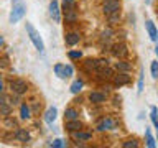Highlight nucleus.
I'll list each match as a JSON object with an SVG mask.
<instances>
[{
	"label": "nucleus",
	"instance_id": "7ed1b4c3",
	"mask_svg": "<svg viewBox=\"0 0 158 148\" xmlns=\"http://www.w3.org/2000/svg\"><path fill=\"white\" fill-rule=\"evenodd\" d=\"M102 8H104V13L106 15H112L120 10V2L118 0H104Z\"/></svg>",
	"mask_w": 158,
	"mask_h": 148
},
{
	"label": "nucleus",
	"instance_id": "4be33fe9",
	"mask_svg": "<svg viewBox=\"0 0 158 148\" xmlns=\"http://www.w3.org/2000/svg\"><path fill=\"white\" fill-rule=\"evenodd\" d=\"M20 110H22V118H30V109L27 104H23L22 107H20Z\"/></svg>",
	"mask_w": 158,
	"mask_h": 148
},
{
	"label": "nucleus",
	"instance_id": "4468645a",
	"mask_svg": "<svg viewBox=\"0 0 158 148\" xmlns=\"http://www.w3.org/2000/svg\"><path fill=\"white\" fill-rule=\"evenodd\" d=\"M81 127H82V125H81V122H79L77 118H76V120H68V122H66V128H68L69 132H76V130H79Z\"/></svg>",
	"mask_w": 158,
	"mask_h": 148
},
{
	"label": "nucleus",
	"instance_id": "c756f323",
	"mask_svg": "<svg viewBox=\"0 0 158 148\" xmlns=\"http://www.w3.org/2000/svg\"><path fill=\"white\" fill-rule=\"evenodd\" d=\"M5 123H7V125H8V127H12V125H15V120H10V118H8V120H7V122H5Z\"/></svg>",
	"mask_w": 158,
	"mask_h": 148
},
{
	"label": "nucleus",
	"instance_id": "a878e982",
	"mask_svg": "<svg viewBox=\"0 0 158 148\" xmlns=\"http://www.w3.org/2000/svg\"><path fill=\"white\" fill-rule=\"evenodd\" d=\"M64 72H66V77H71V76H73L74 69H73L71 64H64Z\"/></svg>",
	"mask_w": 158,
	"mask_h": 148
},
{
	"label": "nucleus",
	"instance_id": "f257e3e1",
	"mask_svg": "<svg viewBox=\"0 0 158 148\" xmlns=\"http://www.w3.org/2000/svg\"><path fill=\"white\" fill-rule=\"evenodd\" d=\"M27 12V3L23 0H12V12H10V23H18Z\"/></svg>",
	"mask_w": 158,
	"mask_h": 148
},
{
	"label": "nucleus",
	"instance_id": "c85d7f7f",
	"mask_svg": "<svg viewBox=\"0 0 158 148\" xmlns=\"http://www.w3.org/2000/svg\"><path fill=\"white\" fill-rule=\"evenodd\" d=\"M143 91V72L140 74V79H138V92Z\"/></svg>",
	"mask_w": 158,
	"mask_h": 148
},
{
	"label": "nucleus",
	"instance_id": "20e7f679",
	"mask_svg": "<svg viewBox=\"0 0 158 148\" xmlns=\"http://www.w3.org/2000/svg\"><path fill=\"white\" fill-rule=\"evenodd\" d=\"M10 89H12V92H15V94H23V92H27V89H28V86H27V82L25 81H22V79H15V81H12L10 82Z\"/></svg>",
	"mask_w": 158,
	"mask_h": 148
},
{
	"label": "nucleus",
	"instance_id": "1a4fd4ad",
	"mask_svg": "<svg viewBox=\"0 0 158 148\" xmlns=\"http://www.w3.org/2000/svg\"><path fill=\"white\" fill-rule=\"evenodd\" d=\"M89 101L92 104H102V102H106V96L102 92H91L89 94Z\"/></svg>",
	"mask_w": 158,
	"mask_h": 148
},
{
	"label": "nucleus",
	"instance_id": "f3484780",
	"mask_svg": "<svg viewBox=\"0 0 158 148\" xmlns=\"http://www.w3.org/2000/svg\"><path fill=\"white\" fill-rule=\"evenodd\" d=\"M115 69H118V71H123V72H128L132 69V66L125 61H120V63H115Z\"/></svg>",
	"mask_w": 158,
	"mask_h": 148
},
{
	"label": "nucleus",
	"instance_id": "473e14b6",
	"mask_svg": "<svg viewBox=\"0 0 158 148\" xmlns=\"http://www.w3.org/2000/svg\"><path fill=\"white\" fill-rule=\"evenodd\" d=\"M3 44V38H2V35H0V46Z\"/></svg>",
	"mask_w": 158,
	"mask_h": 148
},
{
	"label": "nucleus",
	"instance_id": "9b49d317",
	"mask_svg": "<svg viewBox=\"0 0 158 148\" xmlns=\"http://www.w3.org/2000/svg\"><path fill=\"white\" fill-rule=\"evenodd\" d=\"M15 138L22 143H27V142H30V133L27 130H23V128H18L17 133H15Z\"/></svg>",
	"mask_w": 158,
	"mask_h": 148
},
{
	"label": "nucleus",
	"instance_id": "f03ea898",
	"mask_svg": "<svg viewBox=\"0 0 158 148\" xmlns=\"http://www.w3.org/2000/svg\"><path fill=\"white\" fill-rule=\"evenodd\" d=\"M27 33H28L30 39H31V43L35 44V48H36L40 53H43V51H44V43H43V39H41V36H40V33L36 31V28H35L31 23H28V22H27Z\"/></svg>",
	"mask_w": 158,
	"mask_h": 148
},
{
	"label": "nucleus",
	"instance_id": "aec40b11",
	"mask_svg": "<svg viewBox=\"0 0 158 148\" xmlns=\"http://www.w3.org/2000/svg\"><path fill=\"white\" fill-rule=\"evenodd\" d=\"M150 117H152V122H153V125H155L156 132H158V117H156V107H152V113H150Z\"/></svg>",
	"mask_w": 158,
	"mask_h": 148
},
{
	"label": "nucleus",
	"instance_id": "b1692460",
	"mask_svg": "<svg viewBox=\"0 0 158 148\" xmlns=\"http://www.w3.org/2000/svg\"><path fill=\"white\" fill-rule=\"evenodd\" d=\"M10 110H12L10 105H7V104H0V113H2V115H8Z\"/></svg>",
	"mask_w": 158,
	"mask_h": 148
},
{
	"label": "nucleus",
	"instance_id": "a211bd4d",
	"mask_svg": "<svg viewBox=\"0 0 158 148\" xmlns=\"http://www.w3.org/2000/svg\"><path fill=\"white\" fill-rule=\"evenodd\" d=\"M81 89H82V81H74L71 84V92L73 94H79V92H81Z\"/></svg>",
	"mask_w": 158,
	"mask_h": 148
},
{
	"label": "nucleus",
	"instance_id": "0eeeda50",
	"mask_svg": "<svg viewBox=\"0 0 158 148\" xmlns=\"http://www.w3.org/2000/svg\"><path fill=\"white\" fill-rule=\"evenodd\" d=\"M112 53H114V56H117V58H125L127 54H128L127 46H125L123 43H117V44H114Z\"/></svg>",
	"mask_w": 158,
	"mask_h": 148
},
{
	"label": "nucleus",
	"instance_id": "393cba45",
	"mask_svg": "<svg viewBox=\"0 0 158 148\" xmlns=\"http://www.w3.org/2000/svg\"><path fill=\"white\" fill-rule=\"evenodd\" d=\"M68 56L71 58V59H81L82 53H81V51H69V53H68Z\"/></svg>",
	"mask_w": 158,
	"mask_h": 148
},
{
	"label": "nucleus",
	"instance_id": "dca6fc26",
	"mask_svg": "<svg viewBox=\"0 0 158 148\" xmlns=\"http://www.w3.org/2000/svg\"><path fill=\"white\" fill-rule=\"evenodd\" d=\"M54 72L59 79H66V72H64V64H56L54 66Z\"/></svg>",
	"mask_w": 158,
	"mask_h": 148
},
{
	"label": "nucleus",
	"instance_id": "f8f14e48",
	"mask_svg": "<svg viewBox=\"0 0 158 148\" xmlns=\"http://www.w3.org/2000/svg\"><path fill=\"white\" fill-rule=\"evenodd\" d=\"M56 113H58L56 107H49L46 110V113H44V122H46V123H53L54 118H56Z\"/></svg>",
	"mask_w": 158,
	"mask_h": 148
},
{
	"label": "nucleus",
	"instance_id": "ddd939ff",
	"mask_svg": "<svg viewBox=\"0 0 158 148\" xmlns=\"http://www.w3.org/2000/svg\"><path fill=\"white\" fill-rule=\"evenodd\" d=\"M114 82H115L117 86H125V84L130 82V77H128L127 72H123V74H118V76L114 77Z\"/></svg>",
	"mask_w": 158,
	"mask_h": 148
},
{
	"label": "nucleus",
	"instance_id": "423d86ee",
	"mask_svg": "<svg viewBox=\"0 0 158 148\" xmlns=\"http://www.w3.org/2000/svg\"><path fill=\"white\" fill-rule=\"evenodd\" d=\"M145 27H147V31H148V35H150V39H152V41H155V43H158V31H156L155 23H153L152 20H147Z\"/></svg>",
	"mask_w": 158,
	"mask_h": 148
},
{
	"label": "nucleus",
	"instance_id": "bb28decb",
	"mask_svg": "<svg viewBox=\"0 0 158 148\" xmlns=\"http://www.w3.org/2000/svg\"><path fill=\"white\" fill-rule=\"evenodd\" d=\"M138 146V143L135 140H130V142H125L123 143V148H137Z\"/></svg>",
	"mask_w": 158,
	"mask_h": 148
},
{
	"label": "nucleus",
	"instance_id": "39448f33",
	"mask_svg": "<svg viewBox=\"0 0 158 148\" xmlns=\"http://www.w3.org/2000/svg\"><path fill=\"white\" fill-rule=\"evenodd\" d=\"M49 15H51V18H53L56 23L61 22V15H59V3H58V0H53V2L49 3Z\"/></svg>",
	"mask_w": 158,
	"mask_h": 148
},
{
	"label": "nucleus",
	"instance_id": "7c9ffc66",
	"mask_svg": "<svg viewBox=\"0 0 158 148\" xmlns=\"http://www.w3.org/2000/svg\"><path fill=\"white\" fill-rule=\"evenodd\" d=\"M73 2H74V0H63V3H64V5H71Z\"/></svg>",
	"mask_w": 158,
	"mask_h": 148
},
{
	"label": "nucleus",
	"instance_id": "cd10ccee",
	"mask_svg": "<svg viewBox=\"0 0 158 148\" xmlns=\"http://www.w3.org/2000/svg\"><path fill=\"white\" fill-rule=\"evenodd\" d=\"M51 146H54V148H61V146H66V143H64L63 140H59V138H58V140H54V142L51 143Z\"/></svg>",
	"mask_w": 158,
	"mask_h": 148
},
{
	"label": "nucleus",
	"instance_id": "f704fd0d",
	"mask_svg": "<svg viewBox=\"0 0 158 148\" xmlns=\"http://www.w3.org/2000/svg\"><path fill=\"white\" fill-rule=\"evenodd\" d=\"M152 2V0H145V3H150Z\"/></svg>",
	"mask_w": 158,
	"mask_h": 148
},
{
	"label": "nucleus",
	"instance_id": "6ab92c4d",
	"mask_svg": "<svg viewBox=\"0 0 158 148\" xmlns=\"http://www.w3.org/2000/svg\"><path fill=\"white\" fill-rule=\"evenodd\" d=\"M145 135H147V145L150 146V148H153L156 145L155 143V138L152 137V132H150V128H147V132H145Z\"/></svg>",
	"mask_w": 158,
	"mask_h": 148
},
{
	"label": "nucleus",
	"instance_id": "72a5a7b5",
	"mask_svg": "<svg viewBox=\"0 0 158 148\" xmlns=\"http://www.w3.org/2000/svg\"><path fill=\"white\" fill-rule=\"evenodd\" d=\"M155 53H156V56H158V44H156V48H155Z\"/></svg>",
	"mask_w": 158,
	"mask_h": 148
},
{
	"label": "nucleus",
	"instance_id": "412c9836",
	"mask_svg": "<svg viewBox=\"0 0 158 148\" xmlns=\"http://www.w3.org/2000/svg\"><path fill=\"white\" fill-rule=\"evenodd\" d=\"M74 138H76V140H91V133L79 132V133H74Z\"/></svg>",
	"mask_w": 158,
	"mask_h": 148
},
{
	"label": "nucleus",
	"instance_id": "9d476101",
	"mask_svg": "<svg viewBox=\"0 0 158 148\" xmlns=\"http://www.w3.org/2000/svg\"><path fill=\"white\" fill-rule=\"evenodd\" d=\"M112 128H115V122H114L112 118H106V120H104L102 123H99L97 130L104 132V130H112Z\"/></svg>",
	"mask_w": 158,
	"mask_h": 148
},
{
	"label": "nucleus",
	"instance_id": "2eb2a0df",
	"mask_svg": "<svg viewBox=\"0 0 158 148\" xmlns=\"http://www.w3.org/2000/svg\"><path fill=\"white\" fill-rule=\"evenodd\" d=\"M77 118V110H74V109H66L64 110V120H76Z\"/></svg>",
	"mask_w": 158,
	"mask_h": 148
},
{
	"label": "nucleus",
	"instance_id": "2f4dec72",
	"mask_svg": "<svg viewBox=\"0 0 158 148\" xmlns=\"http://www.w3.org/2000/svg\"><path fill=\"white\" fill-rule=\"evenodd\" d=\"M2 89H3V84H2V79H0V94H2Z\"/></svg>",
	"mask_w": 158,
	"mask_h": 148
},
{
	"label": "nucleus",
	"instance_id": "5701e85b",
	"mask_svg": "<svg viewBox=\"0 0 158 148\" xmlns=\"http://www.w3.org/2000/svg\"><path fill=\"white\" fill-rule=\"evenodd\" d=\"M152 77L153 79H158V61H153L152 63Z\"/></svg>",
	"mask_w": 158,
	"mask_h": 148
},
{
	"label": "nucleus",
	"instance_id": "6e6552de",
	"mask_svg": "<svg viewBox=\"0 0 158 148\" xmlns=\"http://www.w3.org/2000/svg\"><path fill=\"white\" fill-rule=\"evenodd\" d=\"M79 39H81L79 33H68L66 36H64V41H66V44H69V46H74V44H77Z\"/></svg>",
	"mask_w": 158,
	"mask_h": 148
}]
</instances>
